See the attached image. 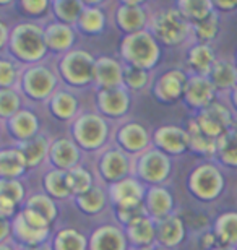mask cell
<instances>
[{
    "mask_svg": "<svg viewBox=\"0 0 237 250\" xmlns=\"http://www.w3.org/2000/svg\"><path fill=\"white\" fill-rule=\"evenodd\" d=\"M122 57L129 62V65L142 70H151L158 63L161 57V49L156 38L151 31H138L127 34L120 46Z\"/></svg>",
    "mask_w": 237,
    "mask_h": 250,
    "instance_id": "obj_1",
    "label": "cell"
},
{
    "mask_svg": "<svg viewBox=\"0 0 237 250\" xmlns=\"http://www.w3.org/2000/svg\"><path fill=\"white\" fill-rule=\"evenodd\" d=\"M10 47L13 54L26 62H38L46 56L47 44L44 29L34 23H22L15 26L10 36Z\"/></svg>",
    "mask_w": 237,
    "mask_h": 250,
    "instance_id": "obj_2",
    "label": "cell"
},
{
    "mask_svg": "<svg viewBox=\"0 0 237 250\" xmlns=\"http://www.w3.org/2000/svg\"><path fill=\"white\" fill-rule=\"evenodd\" d=\"M190 33V23L177 8H164L154 15L151 21V34L168 46L184 42Z\"/></svg>",
    "mask_w": 237,
    "mask_h": 250,
    "instance_id": "obj_3",
    "label": "cell"
},
{
    "mask_svg": "<svg viewBox=\"0 0 237 250\" xmlns=\"http://www.w3.org/2000/svg\"><path fill=\"white\" fill-rule=\"evenodd\" d=\"M73 135L83 148L98 149L108 140L109 127L98 114H83L73 124Z\"/></svg>",
    "mask_w": 237,
    "mask_h": 250,
    "instance_id": "obj_4",
    "label": "cell"
},
{
    "mask_svg": "<svg viewBox=\"0 0 237 250\" xmlns=\"http://www.w3.org/2000/svg\"><path fill=\"white\" fill-rule=\"evenodd\" d=\"M94 62L86 51H68L60 62V72L70 84L83 86L93 80Z\"/></svg>",
    "mask_w": 237,
    "mask_h": 250,
    "instance_id": "obj_5",
    "label": "cell"
},
{
    "mask_svg": "<svg viewBox=\"0 0 237 250\" xmlns=\"http://www.w3.org/2000/svg\"><path fill=\"white\" fill-rule=\"evenodd\" d=\"M190 190L201 200H215L224 188V177L213 164H203L192 172L189 181Z\"/></svg>",
    "mask_w": 237,
    "mask_h": 250,
    "instance_id": "obj_6",
    "label": "cell"
},
{
    "mask_svg": "<svg viewBox=\"0 0 237 250\" xmlns=\"http://www.w3.org/2000/svg\"><path fill=\"white\" fill-rule=\"evenodd\" d=\"M195 121L201 128V132L208 135L210 138L216 140L224 132L231 130V125L234 124V117L228 106L221 103H211L208 107L201 109Z\"/></svg>",
    "mask_w": 237,
    "mask_h": 250,
    "instance_id": "obj_7",
    "label": "cell"
},
{
    "mask_svg": "<svg viewBox=\"0 0 237 250\" xmlns=\"http://www.w3.org/2000/svg\"><path fill=\"white\" fill-rule=\"evenodd\" d=\"M57 84L55 73L46 65H31L23 75V88L34 99L50 96Z\"/></svg>",
    "mask_w": 237,
    "mask_h": 250,
    "instance_id": "obj_8",
    "label": "cell"
},
{
    "mask_svg": "<svg viewBox=\"0 0 237 250\" xmlns=\"http://www.w3.org/2000/svg\"><path fill=\"white\" fill-rule=\"evenodd\" d=\"M171 159L159 149H150L143 153L137 163V174L140 179L150 184H159L169 177Z\"/></svg>",
    "mask_w": 237,
    "mask_h": 250,
    "instance_id": "obj_9",
    "label": "cell"
},
{
    "mask_svg": "<svg viewBox=\"0 0 237 250\" xmlns=\"http://www.w3.org/2000/svg\"><path fill=\"white\" fill-rule=\"evenodd\" d=\"M216 89L213 86V83L210 82L208 77L203 75H194L187 80L185 84V91L184 98L187 101L189 106L195 109H205L208 107L215 99Z\"/></svg>",
    "mask_w": 237,
    "mask_h": 250,
    "instance_id": "obj_10",
    "label": "cell"
},
{
    "mask_svg": "<svg viewBox=\"0 0 237 250\" xmlns=\"http://www.w3.org/2000/svg\"><path fill=\"white\" fill-rule=\"evenodd\" d=\"M187 80H189L187 75H185L182 70H177V68L163 73L154 84L156 98L164 103H171V101L179 99L185 91Z\"/></svg>",
    "mask_w": 237,
    "mask_h": 250,
    "instance_id": "obj_11",
    "label": "cell"
},
{
    "mask_svg": "<svg viewBox=\"0 0 237 250\" xmlns=\"http://www.w3.org/2000/svg\"><path fill=\"white\" fill-rule=\"evenodd\" d=\"M93 80L101 89L119 88L124 83V67L112 57H99L94 62Z\"/></svg>",
    "mask_w": 237,
    "mask_h": 250,
    "instance_id": "obj_12",
    "label": "cell"
},
{
    "mask_svg": "<svg viewBox=\"0 0 237 250\" xmlns=\"http://www.w3.org/2000/svg\"><path fill=\"white\" fill-rule=\"evenodd\" d=\"M154 142L166 153L180 154L189 148V135L187 130L180 128L177 125H164L156 130Z\"/></svg>",
    "mask_w": 237,
    "mask_h": 250,
    "instance_id": "obj_13",
    "label": "cell"
},
{
    "mask_svg": "<svg viewBox=\"0 0 237 250\" xmlns=\"http://www.w3.org/2000/svg\"><path fill=\"white\" fill-rule=\"evenodd\" d=\"M109 193L115 207H129V205H140L145 202L143 186L132 177H125L122 181L114 182L110 186Z\"/></svg>",
    "mask_w": 237,
    "mask_h": 250,
    "instance_id": "obj_14",
    "label": "cell"
},
{
    "mask_svg": "<svg viewBox=\"0 0 237 250\" xmlns=\"http://www.w3.org/2000/svg\"><path fill=\"white\" fill-rule=\"evenodd\" d=\"M49 156L57 169H60V171H70V169L77 167L80 161V149L72 140L62 137L52 142L49 148Z\"/></svg>",
    "mask_w": 237,
    "mask_h": 250,
    "instance_id": "obj_15",
    "label": "cell"
},
{
    "mask_svg": "<svg viewBox=\"0 0 237 250\" xmlns=\"http://www.w3.org/2000/svg\"><path fill=\"white\" fill-rule=\"evenodd\" d=\"M184 221L175 214H169V216L156 221V241H158L161 247L171 249L179 246L184 241Z\"/></svg>",
    "mask_w": 237,
    "mask_h": 250,
    "instance_id": "obj_16",
    "label": "cell"
},
{
    "mask_svg": "<svg viewBox=\"0 0 237 250\" xmlns=\"http://www.w3.org/2000/svg\"><path fill=\"white\" fill-rule=\"evenodd\" d=\"M130 96L127 89L119 86L112 89H101L98 94V106L101 112L109 117L124 116L129 109Z\"/></svg>",
    "mask_w": 237,
    "mask_h": 250,
    "instance_id": "obj_17",
    "label": "cell"
},
{
    "mask_svg": "<svg viewBox=\"0 0 237 250\" xmlns=\"http://www.w3.org/2000/svg\"><path fill=\"white\" fill-rule=\"evenodd\" d=\"M117 23L129 34L143 31L146 24V12L142 3L137 0H127L120 3L117 8Z\"/></svg>",
    "mask_w": 237,
    "mask_h": 250,
    "instance_id": "obj_18",
    "label": "cell"
},
{
    "mask_svg": "<svg viewBox=\"0 0 237 250\" xmlns=\"http://www.w3.org/2000/svg\"><path fill=\"white\" fill-rule=\"evenodd\" d=\"M101 172L103 177L109 182H119L125 179V174L129 172V158L127 154L119 149H110L101 159Z\"/></svg>",
    "mask_w": 237,
    "mask_h": 250,
    "instance_id": "obj_19",
    "label": "cell"
},
{
    "mask_svg": "<svg viewBox=\"0 0 237 250\" xmlns=\"http://www.w3.org/2000/svg\"><path fill=\"white\" fill-rule=\"evenodd\" d=\"M127 249V241H125L124 232L115 226H103L96 229L91 242H89V250H125Z\"/></svg>",
    "mask_w": 237,
    "mask_h": 250,
    "instance_id": "obj_20",
    "label": "cell"
},
{
    "mask_svg": "<svg viewBox=\"0 0 237 250\" xmlns=\"http://www.w3.org/2000/svg\"><path fill=\"white\" fill-rule=\"evenodd\" d=\"M47 49L55 52H67L75 42V33L70 24L50 23L44 29Z\"/></svg>",
    "mask_w": 237,
    "mask_h": 250,
    "instance_id": "obj_21",
    "label": "cell"
},
{
    "mask_svg": "<svg viewBox=\"0 0 237 250\" xmlns=\"http://www.w3.org/2000/svg\"><path fill=\"white\" fill-rule=\"evenodd\" d=\"M145 208L151 216L159 219H163L169 214H172L174 208V200L168 190L163 187H153L148 190L145 200Z\"/></svg>",
    "mask_w": 237,
    "mask_h": 250,
    "instance_id": "obj_22",
    "label": "cell"
},
{
    "mask_svg": "<svg viewBox=\"0 0 237 250\" xmlns=\"http://www.w3.org/2000/svg\"><path fill=\"white\" fill-rule=\"evenodd\" d=\"M210 82L213 83L215 89H221V91H226V89H233L237 86V67L236 62L228 61V59H221V61H216L213 68L208 75Z\"/></svg>",
    "mask_w": 237,
    "mask_h": 250,
    "instance_id": "obj_23",
    "label": "cell"
},
{
    "mask_svg": "<svg viewBox=\"0 0 237 250\" xmlns=\"http://www.w3.org/2000/svg\"><path fill=\"white\" fill-rule=\"evenodd\" d=\"M187 61H189L190 68L195 72V75L208 77L211 68H213V65L216 62L213 47H211L210 44H203V42L195 44V46L189 51Z\"/></svg>",
    "mask_w": 237,
    "mask_h": 250,
    "instance_id": "obj_24",
    "label": "cell"
},
{
    "mask_svg": "<svg viewBox=\"0 0 237 250\" xmlns=\"http://www.w3.org/2000/svg\"><path fill=\"white\" fill-rule=\"evenodd\" d=\"M127 234H129L130 241H132L135 246H140V249L150 247L151 242L156 239V221L146 214V216L129 224Z\"/></svg>",
    "mask_w": 237,
    "mask_h": 250,
    "instance_id": "obj_25",
    "label": "cell"
},
{
    "mask_svg": "<svg viewBox=\"0 0 237 250\" xmlns=\"http://www.w3.org/2000/svg\"><path fill=\"white\" fill-rule=\"evenodd\" d=\"M49 148H50V145L47 142V138L43 137V135H36V137L31 138V140L22 142L18 146L20 153L23 154L28 167L39 166V164H41L49 154Z\"/></svg>",
    "mask_w": 237,
    "mask_h": 250,
    "instance_id": "obj_26",
    "label": "cell"
},
{
    "mask_svg": "<svg viewBox=\"0 0 237 250\" xmlns=\"http://www.w3.org/2000/svg\"><path fill=\"white\" fill-rule=\"evenodd\" d=\"M10 128L15 137L26 142L38 135L39 121L36 114L31 111H18L13 117H10Z\"/></svg>",
    "mask_w": 237,
    "mask_h": 250,
    "instance_id": "obj_27",
    "label": "cell"
},
{
    "mask_svg": "<svg viewBox=\"0 0 237 250\" xmlns=\"http://www.w3.org/2000/svg\"><path fill=\"white\" fill-rule=\"evenodd\" d=\"M119 143L132 153L143 151L148 146V133L140 124L130 122L119 130Z\"/></svg>",
    "mask_w": 237,
    "mask_h": 250,
    "instance_id": "obj_28",
    "label": "cell"
},
{
    "mask_svg": "<svg viewBox=\"0 0 237 250\" xmlns=\"http://www.w3.org/2000/svg\"><path fill=\"white\" fill-rule=\"evenodd\" d=\"M26 161L18 148L0 149V177L17 179L26 171Z\"/></svg>",
    "mask_w": 237,
    "mask_h": 250,
    "instance_id": "obj_29",
    "label": "cell"
},
{
    "mask_svg": "<svg viewBox=\"0 0 237 250\" xmlns=\"http://www.w3.org/2000/svg\"><path fill=\"white\" fill-rule=\"evenodd\" d=\"M12 229L20 241L26 244V247L31 246H41L44 241L49 237V229H36L24 221L23 214L20 213L15 216V221L12 224Z\"/></svg>",
    "mask_w": 237,
    "mask_h": 250,
    "instance_id": "obj_30",
    "label": "cell"
},
{
    "mask_svg": "<svg viewBox=\"0 0 237 250\" xmlns=\"http://www.w3.org/2000/svg\"><path fill=\"white\" fill-rule=\"evenodd\" d=\"M215 236L218 239L219 246L226 247H237V213L229 211L221 214L216 221Z\"/></svg>",
    "mask_w": 237,
    "mask_h": 250,
    "instance_id": "obj_31",
    "label": "cell"
},
{
    "mask_svg": "<svg viewBox=\"0 0 237 250\" xmlns=\"http://www.w3.org/2000/svg\"><path fill=\"white\" fill-rule=\"evenodd\" d=\"M216 156L228 166L237 167V128L224 132L216 138Z\"/></svg>",
    "mask_w": 237,
    "mask_h": 250,
    "instance_id": "obj_32",
    "label": "cell"
},
{
    "mask_svg": "<svg viewBox=\"0 0 237 250\" xmlns=\"http://www.w3.org/2000/svg\"><path fill=\"white\" fill-rule=\"evenodd\" d=\"M187 135H189V146L192 149H195L196 153L206 154V156H213L216 153V140L210 138L208 135L201 132V128L198 127L195 119L189 122Z\"/></svg>",
    "mask_w": 237,
    "mask_h": 250,
    "instance_id": "obj_33",
    "label": "cell"
},
{
    "mask_svg": "<svg viewBox=\"0 0 237 250\" xmlns=\"http://www.w3.org/2000/svg\"><path fill=\"white\" fill-rule=\"evenodd\" d=\"M50 111L55 114V117L62 119V121H68L77 114L78 101L72 93L57 91L54 93L52 99H50Z\"/></svg>",
    "mask_w": 237,
    "mask_h": 250,
    "instance_id": "obj_34",
    "label": "cell"
},
{
    "mask_svg": "<svg viewBox=\"0 0 237 250\" xmlns=\"http://www.w3.org/2000/svg\"><path fill=\"white\" fill-rule=\"evenodd\" d=\"M177 10L189 23H196L213 13V3L210 0H180L177 3Z\"/></svg>",
    "mask_w": 237,
    "mask_h": 250,
    "instance_id": "obj_35",
    "label": "cell"
},
{
    "mask_svg": "<svg viewBox=\"0 0 237 250\" xmlns=\"http://www.w3.org/2000/svg\"><path fill=\"white\" fill-rule=\"evenodd\" d=\"M26 209L36 213L43 219H46L49 224L57 216V207L54 203V198L44 193H36L33 197H29L26 202Z\"/></svg>",
    "mask_w": 237,
    "mask_h": 250,
    "instance_id": "obj_36",
    "label": "cell"
},
{
    "mask_svg": "<svg viewBox=\"0 0 237 250\" xmlns=\"http://www.w3.org/2000/svg\"><path fill=\"white\" fill-rule=\"evenodd\" d=\"M86 239L77 229L65 228L55 234L54 250H86Z\"/></svg>",
    "mask_w": 237,
    "mask_h": 250,
    "instance_id": "obj_37",
    "label": "cell"
},
{
    "mask_svg": "<svg viewBox=\"0 0 237 250\" xmlns=\"http://www.w3.org/2000/svg\"><path fill=\"white\" fill-rule=\"evenodd\" d=\"M67 184H68L70 193L78 197V195L86 193L88 190L93 188V176L88 169L77 166L67 171Z\"/></svg>",
    "mask_w": 237,
    "mask_h": 250,
    "instance_id": "obj_38",
    "label": "cell"
},
{
    "mask_svg": "<svg viewBox=\"0 0 237 250\" xmlns=\"http://www.w3.org/2000/svg\"><path fill=\"white\" fill-rule=\"evenodd\" d=\"M104 24H106L104 12L96 7V5L85 7L82 15H80V18H78V26L82 28L85 33L96 34V33L103 31Z\"/></svg>",
    "mask_w": 237,
    "mask_h": 250,
    "instance_id": "obj_39",
    "label": "cell"
},
{
    "mask_svg": "<svg viewBox=\"0 0 237 250\" xmlns=\"http://www.w3.org/2000/svg\"><path fill=\"white\" fill-rule=\"evenodd\" d=\"M77 200V205L83 209L85 213L89 214H96L99 211H103L104 205H106V192L101 187H93L91 190H88L86 193L78 195L75 197Z\"/></svg>",
    "mask_w": 237,
    "mask_h": 250,
    "instance_id": "obj_40",
    "label": "cell"
},
{
    "mask_svg": "<svg viewBox=\"0 0 237 250\" xmlns=\"http://www.w3.org/2000/svg\"><path fill=\"white\" fill-rule=\"evenodd\" d=\"M46 190L49 192V197L54 198H67L70 197V188L67 184V171H60V169H54V171L47 172L46 179Z\"/></svg>",
    "mask_w": 237,
    "mask_h": 250,
    "instance_id": "obj_41",
    "label": "cell"
},
{
    "mask_svg": "<svg viewBox=\"0 0 237 250\" xmlns=\"http://www.w3.org/2000/svg\"><path fill=\"white\" fill-rule=\"evenodd\" d=\"M52 8L59 20H62V23L70 24L73 21H78L80 15H82L85 3L80 0H57L52 3Z\"/></svg>",
    "mask_w": 237,
    "mask_h": 250,
    "instance_id": "obj_42",
    "label": "cell"
},
{
    "mask_svg": "<svg viewBox=\"0 0 237 250\" xmlns=\"http://www.w3.org/2000/svg\"><path fill=\"white\" fill-rule=\"evenodd\" d=\"M218 28H219V23H218V15L215 12L208 15L205 20L201 21H196L194 24V29H195V36L198 38L200 42L203 44H208L211 39H213L216 34H218Z\"/></svg>",
    "mask_w": 237,
    "mask_h": 250,
    "instance_id": "obj_43",
    "label": "cell"
},
{
    "mask_svg": "<svg viewBox=\"0 0 237 250\" xmlns=\"http://www.w3.org/2000/svg\"><path fill=\"white\" fill-rule=\"evenodd\" d=\"M22 106L18 93L12 88H0V117H13Z\"/></svg>",
    "mask_w": 237,
    "mask_h": 250,
    "instance_id": "obj_44",
    "label": "cell"
},
{
    "mask_svg": "<svg viewBox=\"0 0 237 250\" xmlns=\"http://www.w3.org/2000/svg\"><path fill=\"white\" fill-rule=\"evenodd\" d=\"M148 72L142 68L132 67V65H127L124 67V83L125 86L132 91H140L143 89L146 84H148Z\"/></svg>",
    "mask_w": 237,
    "mask_h": 250,
    "instance_id": "obj_45",
    "label": "cell"
},
{
    "mask_svg": "<svg viewBox=\"0 0 237 250\" xmlns=\"http://www.w3.org/2000/svg\"><path fill=\"white\" fill-rule=\"evenodd\" d=\"M24 197V188L17 179H0V198L18 205Z\"/></svg>",
    "mask_w": 237,
    "mask_h": 250,
    "instance_id": "obj_46",
    "label": "cell"
},
{
    "mask_svg": "<svg viewBox=\"0 0 237 250\" xmlns=\"http://www.w3.org/2000/svg\"><path fill=\"white\" fill-rule=\"evenodd\" d=\"M115 214L124 224H129L137 221V219L146 216L145 202L140 205H129V207H115Z\"/></svg>",
    "mask_w": 237,
    "mask_h": 250,
    "instance_id": "obj_47",
    "label": "cell"
},
{
    "mask_svg": "<svg viewBox=\"0 0 237 250\" xmlns=\"http://www.w3.org/2000/svg\"><path fill=\"white\" fill-rule=\"evenodd\" d=\"M17 65L8 59H0V88H10L17 82Z\"/></svg>",
    "mask_w": 237,
    "mask_h": 250,
    "instance_id": "obj_48",
    "label": "cell"
},
{
    "mask_svg": "<svg viewBox=\"0 0 237 250\" xmlns=\"http://www.w3.org/2000/svg\"><path fill=\"white\" fill-rule=\"evenodd\" d=\"M22 7L28 15L38 17V15H43L49 8V2H46V0H23Z\"/></svg>",
    "mask_w": 237,
    "mask_h": 250,
    "instance_id": "obj_49",
    "label": "cell"
},
{
    "mask_svg": "<svg viewBox=\"0 0 237 250\" xmlns=\"http://www.w3.org/2000/svg\"><path fill=\"white\" fill-rule=\"evenodd\" d=\"M15 207H17L15 203L8 202V200H5V198H0V216L8 219V216H12L15 213Z\"/></svg>",
    "mask_w": 237,
    "mask_h": 250,
    "instance_id": "obj_50",
    "label": "cell"
},
{
    "mask_svg": "<svg viewBox=\"0 0 237 250\" xmlns=\"http://www.w3.org/2000/svg\"><path fill=\"white\" fill-rule=\"evenodd\" d=\"M200 242H201V247L208 249V250L215 249L216 246H219L218 239H216V236H215V232H205L203 236H201V241Z\"/></svg>",
    "mask_w": 237,
    "mask_h": 250,
    "instance_id": "obj_51",
    "label": "cell"
},
{
    "mask_svg": "<svg viewBox=\"0 0 237 250\" xmlns=\"http://www.w3.org/2000/svg\"><path fill=\"white\" fill-rule=\"evenodd\" d=\"M10 231H12V224L8 223L7 218L0 216V244H2L5 239L10 236Z\"/></svg>",
    "mask_w": 237,
    "mask_h": 250,
    "instance_id": "obj_52",
    "label": "cell"
},
{
    "mask_svg": "<svg viewBox=\"0 0 237 250\" xmlns=\"http://www.w3.org/2000/svg\"><path fill=\"white\" fill-rule=\"evenodd\" d=\"M7 41H8V28L3 21H0V49L5 46Z\"/></svg>",
    "mask_w": 237,
    "mask_h": 250,
    "instance_id": "obj_53",
    "label": "cell"
},
{
    "mask_svg": "<svg viewBox=\"0 0 237 250\" xmlns=\"http://www.w3.org/2000/svg\"><path fill=\"white\" fill-rule=\"evenodd\" d=\"M213 5H216V7L221 8V10H231V8H236L237 7L236 2H231V3H228V2H216Z\"/></svg>",
    "mask_w": 237,
    "mask_h": 250,
    "instance_id": "obj_54",
    "label": "cell"
},
{
    "mask_svg": "<svg viewBox=\"0 0 237 250\" xmlns=\"http://www.w3.org/2000/svg\"><path fill=\"white\" fill-rule=\"evenodd\" d=\"M22 250H50V249L46 246H31V247H24Z\"/></svg>",
    "mask_w": 237,
    "mask_h": 250,
    "instance_id": "obj_55",
    "label": "cell"
},
{
    "mask_svg": "<svg viewBox=\"0 0 237 250\" xmlns=\"http://www.w3.org/2000/svg\"><path fill=\"white\" fill-rule=\"evenodd\" d=\"M0 250H15V249L12 246H8V244L2 242V244H0Z\"/></svg>",
    "mask_w": 237,
    "mask_h": 250,
    "instance_id": "obj_56",
    "label": "cell"
},
{
    "mask_svg": "<svg viewBox=\"0 0 237 250\" xmlns=\"http://www.w3.org/2000/svg\"><path fill=\"white\" fill-rule=\"evenodd\" d=\"M211 250H236L233 247H226V246H216L215 249H211Z\"/></svg>",
    "mask_w": 237,
    "mask_h": 250,
    "instance_id": "obj_57",
    "label": "cell"
},
{
    "mask_svg": "<svg viewBox=\"0 0 237 250\" xmlns=\"http://www.w3.org/2000/svg\"><path fill=\"white\" fill-rule=\"evenodd\" d=\"M233 101H234V104L237 106V86L233 89Z\"/></svg>",
    "mask_w": 237,
    "mask_h": 250,
    "instance_id": "obj_58",
    "label": "cell"
},
{
    "mask_svg": "<svg viewBox=\"0 0 237 250\" xmlns=\"http://www.w3.org/2000/svg\"><path fill=\"white\" fill-rule=\"evenodd\" d=\"M153 250H172V249H166V247H153Z\"/></svg>",
    "mask_w": 237,
    "mask_h": 250,
    "instance_id": "obj_59",
    "label": "cell"
},
{
    "mask_svg": "<svg viewBox=\"0 0 237 250\" xmlns=\"http://www.w3.org/2000/svg\"><path fill=\"white\" fill-rule=\"evenodd\" d=\"M140 250H153V247H151V246H150V247H142Z\"/></svg>",
    "mask_w": 237,
    "mask_h": 250,
    "instance_id": "obj_60",
    "label": "cell"
},
{
    "mask_svg": "<svg viewBox=\"0 0 237 250\" xmlns=\"http://www.w3.org/2000/svg\"><path fill=\"white\" fill-rule=\"evenodd\" d=\"M236 67H237V56H236Z\"/></svg>",
    "mask_w": 237,
    "mask_h": 250,
    "instance_id": "obj_61",
    "label": "cell"
}]
</instances>
